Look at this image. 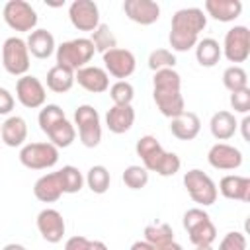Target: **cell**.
I'll list each match as a JSON object with an SVG mask.
<instances>
[{"label":"cell","instance_id":"obj_13","mask_svg":"<svg viewBox=\"0 0 250 250\" xmlns=\"http://www.w3.org/2000/svg\"><path fill=\"white\" fill-rule=\"evenodd\" d=\"M16 98L23 107L37 109V107L45 105L47 92H45V86L41 84L39 78L25 74V76H20L16 82Z\"/></svg>","mask_w":250,"mask_h":250},{"label":"cell","instance_id":"obj_29","mask_svg":"<svg viewBox=\"0 0 250 250\" xmlns=\"http://www.w3.org/2000/svg\"><path fill=\"white\" fill-rule=\"evenodd\" d=\"M74 86V72L55 64L53 68H49L47 72V88L55 94H64Z\"/></svg>","mask_w":250,"mask_h":250},{"label":"cell","instance_id":"obj_19","mask_svg":"<svg viewBox=\"0 0 250 250\" xmlns=\"http://www.w3.org/2000/svg\"><path fill=\"white\" fill-rule=\"evenodd\" d=\"M74 82L82 86L86 92L102 94L109 90V74L100 66H82L74 72Z\"/></svg>","mask_w":250,"mask_h":250},{"label":"cell","instance_id":"obj_41","mask_svg":"<svg viewBox=\"0 0 250 250\" xmlns=\"http://www.w3.org/2000/svg\"><path fill=\"white\" fill-rule=\"evenodd\" d=\"M129 250H184L178 242H170V244H164V246H154V244H148L145 240H137L131 244Z\"/></svg>","mask_w":250,"mask_h":250},{"label":"cell","instance_id":"obj_3","mask_svg":"<svg viewBox=\"0 0 250 250\" xmlns=\"http://www.w3.org/2000/svg\"><path fill=\"white\" fill-rule=\"evenodd\" d=\"M135 150L141 156L143 166L148 172H156L158 176H164V178L174 176L182 166L180 156L176 152H166L162 145L158 143V139L152 135L141 137L135 145Z\"/></svg>","mask_w":250,"mask_h":250},{"label":"cell","instance_id":"obj_44","mask_svg":"<svg viewBox=\"0 0 250 250\" xmlns=\"http://www.w3.org/2000/svg\"><path fill=\"white\" fill-rule=\"evenodd\" d=\"M2 250H27L23 244H18V242H10V244H6Z\"/></svg>","mask_w":250,"mask_h":250},{"label":"cell","instance_id":"obj_43","mask_svg":"<svg viewBox=\"0 0 250 250\" xmlns=\"http://www.w3.org/2000/svg\"><path fill=\"white\" fill-rule=\"evenodd\" d=\"M240 127H242V139L244 141H250V133H248V127H250V117L246 115L242 121H240Z\"/></svg>","mask_w":250,"mask_h":250},{"label":"cell","instance_id":"obj_6","mask_svg":"<svg viewBox=\"0 0 250 250\" xmlns=\"http://www.w3.org/2000/svg\"><path fill=\"white\" fill-rule=\"evenodd\" d=\"M184 229L189 234V242L193 246H211L217 238V229L207 211L201 207H191L184 213Z\"/></svg>","mask_w":250,"mask_h":250},{"label":"cell","instance_id":"obj_7","mask_svg":"<svg viewBox=\"0 0 250 250\" xmlns=\"http://www.w3.org/2000/svg\"><path fill=\"white\" fill-rule=\"evenodd\" d=\"M74 125L78 129L80 143L86 148H96L102 141V123H100V113L88 105L82 104L74 111Z\"/></svg>","mask_w":250,"mask_h":250},{"label":"cell","instance_id":"obj_22","mask_svg":"<svg viewBox=\"0 0 250 250\" xmlns=\"http://www.w3.org/2000/svg\"><path fill=\"white\" fill-rule=\"evenodd\" d=\"M0 137L6 146H23L27 139V123L20 115H10L2 125H0Z\"/></svg>","mask_w":250,"mask_h":250},{"label":"cell","instance_id":"obj_35","mask_svg":"<svg viewBox=\"0 0 250 250\" xmlns=\"http://www.w3.org/2000/svg\"><path fill=\"white\" fill-rule=\"evenodd\" d=\"M123 184L129 188V189H141L148 184V170L145 166H139V164H131L123 170V176H121Z\"/></svg>","mask_w":250,"mask_h":250},{"label":"cell","instance_id":"obj_24","mask_svg":"<svg viewBox=\"0 0 250 250\" xmlns=\"http://www.w3.org/2000/svg\"><path fill=\"white\" fill-rule=\"evenodd\" d=\"M135 123V109L133 105H113L105 113V125L111 133L123 135Z\"/></svg>","mask_w":250,"mask_h":250},{"label":"cell","instance_id":"obj_38","mask_svg":"<svg viewBox=\"0 0 250 250\" xmlns=\"http://www.w3.org/2000/svg\"><path fill=\"white\" fill-rule=\"evenodd\" d=\"M64 250H107L102 240H88L86 236H70L64 244Z\"/></svg>","mask_w":250,"mask_h":250},{"label":"cell","instance_id":"obj_17","mask_svg":"<svg viewBox=\"0 0 250 250\" xmlns=\"http://www.w3.org/2000/svg\"><path fill=\"white\" fill-rule=\"evenodd\" d=\"M207 160L215 170H236L242 166V152L229 143H217L209 148Z\"/></svg>","mask_w":250,"mask_h":250},{"label":"cell","instance_id":"obj_32","mask_svg":"<svg viewBox=\"0 0 250 250\" xmlns=\"http://www.w3.org/2000/svg\"><path fill=\"white\" fill-rule=\"evenodd\" d=\"M90 41H92L94 49H96L98 53H102V55L117 47V37L113 35V31L109 29V25H107V23H100V25L92 31Z\"/></svg>","mask_w":250,"mask_h":250},{"label":"cell","instance_id":"obj_31","mask_svg":"<svg viewBox=\"0 0 250 250\" xmlns=\"http://www.w3.org/2000/svg\"><path fill=\"white\" fill-rule=\"evenodd\" d=\"M145 242L154 246H164L174 242V230L168 223H150L145 227Z\"/></svg>","mask_w":250,"mask_h":250},{"label":"cell","instance_id":"obj_12","mask_svg":"<svg viewBox=\"0 0 250 250\" xmlns=\"http://www.w3.org/2000/svg\"><path fill=\"white\" fill-rule=\"evenodd\" d=\"M229 62H244L250 57V31L246 25H234L225 33L221 47Z\"/></svg>","mask_w":250,"mask_h":250},{"label":"cell","instance_id":"obj_26","mask_svg":"<svg viewBox=\"0 0 250 250\" xmlns=\"http://www.w3.org/2000/svg\"><path fill=\"white\" fill-rule=\"evenodd\" d=\"M205 12L217 21H234L242 12L240 0H205Z\"/></svg>","mask_w":250,"mask_h":250},{"label":"cell","instance_id":"obj_23","mask_svg":"<svg viewBox=\"0 0 250 250\" xmlns=\"http://www.w3.org/2000/svg\"><path fill=\"white\" fill-rule=\"evenodd\" d=\"M201 121L193 111H184L178 117L170 119V131L180 141H193L199 135Z\"/></svg>","mask_w":250,"mask_h":250},{"label":"cell","instance_id":"obj_46","mask_svg":"<svg viewBox=\"0 0 250 250\" xmlns=\"http://www.w3.org/2000/svg\"><path fill=\"white\" fill-rule=\"evenodd\" d=\"M0 125H2V123H0Z\"/></svg>","mask_w":250,"mask_h":250},{"label":"cell","instance_id":"obj_34","mask_svg":"<svg viewBox=\"0 0 250 250\" xmlns=\"http://www.w3.org/2000/svg\"><path fill=\"white\" fill-rule=\"evenodd\" d=\"M61 180H62V191L64 193H78L84 186V176L76 166H62L59 170Z\"/></svg>","mask_w":250,"mask_h":250},{"label":"cell","instance_id":"obj_16","mask_svg":"<svg viewBox=\"0 0 250 250\" xmlns=\"http://www.w3.org/2000/svg\"><path fill=\"white\" fill-rule=\"evenodd\" d=\"M35 223H37V230L43 236V240H47L51 244H57V242L62 240L64 230H66V225H64L62 215L57 209H49L47 207V209L39 211Z\"/></svg>","mask_w":250,"mask_h":250},{"label":"cell","instance_id":"obj_5","mask_svg":"<svg viewBox=\"0 0 250 250\" xmlns=\"http://www.w3.org/2000/svg\"><path fill=\"white\" fill-rule=\"evenodd\" d=\"M96 49L92 45V41L88 37H76L70 41H64L57 47L55 55H57V64L64 66L72 72H76L82 66H88V62L92 61Z\"/></svg>","mask_w":250,"mask_h":250},{"label":"cell","instance_id":"obj_36","mask_svg":"<svg viewBox=\"0 0 250 250\" xmlns=\"http://www.w3.org/2000/svg\"><path fill=\"white\" fill-rule=\"evenodd\" d=\"M109 98H111L113 105H131V102L135 98V88L127 80H117L109 88Z\"/></svg>","mask_w":250,"mask_h":250},{"label":"cell","instance_id":"obj_40","mask_svg":"<svg viewBox=\"0 0 250 250\" xmlns=\"http://www.w3.org/2000/svg\"><path fill=\"white\" fill-rule=\"evenodd\" d=\"M219 250H246V236L238 230L227 232L219 244Z\"/></svg>","mask_w":250,"mask_h":250},{"label":"cell","instance_id":"obj_21","mask_svg":"<svg viewBox=\"0 0 250 250\" xmlns=\"http://www.w3.org/2000/svg\"><path fill=\"white\" fill-rule=\"evenodd\" d=\"M62 193H64V191H62V180H61L59 170L41 176V178L33 184V195H35L39 201H43V203H53V201H57Z\"/></svg>","mask_w":250,"mask_h":250},{"label":"cell","instance_id":"obj_37","mask_svg":"<svg viewBox=\"0 0 250 250\" xmlns=\"http://www.w3.org/2000/svg\"><path fill=\"white\" fill-rule=\"evenodd\" d=\"M176 66V55L168 49H154L148 55V68L158 72L164 68H174Z\"/></svg>","mask_w":250,"mask_h":250},{"label":"cell","instance_id":"obj_20","mask_svg":"<svg viewBox=\"0 0 250 250\" xmlns=\"http://www.w3.org/2000/svg\"><path fill=\"white\" fill-rule=\"evenodd\" d=\"M217 191H221V195L227 197V199L246 203V201H250V178L229 174V176L221 178Z\"/></svg>","mask_w":250,"mask_h":250},{"label":"cell","instance_id":"obj_10","mask_svg":"<svg viewBox=\"0 0 250 250\" xmlns=\"http://www.w3.org/2000/svg\"><path fill=\"white\" fill-rule=\"evenodd\" d=\"M2 16H4V21L8 23L10 29L14 31H33L35 25H37V12L33 10V6L25 0H10L4 4V10H2Z\"/></svg>","mask_w":250,"mask_h":250},{"label":"cell","instance_id":"obj_39","mask_svg":"<svg viewBox=\"0 0 250 250\" xmlns=\"http://www.w3.org/2000/svg\"><path fill=\"white\" fill-rule=\"evenodd\" d=\"M230 105L236 113L246 115L250 111V88L238 90V92H230Z\"/></svg>","mask_w":250,"mask_h":250},{"label":"cell","instance_id":"obj_42","mask_svg":"<svg viewBox=\"0 0 250 250\" xmlns=\"http://www.w3.org/2000/svg\"><path fill=\"white\" fill-rule=\"evenodd\" d=\"M14 96L6 90V88H2L0 86V115H8L12 109H14Z\"/></svg>","mask_w":250,"mask_h":250},{"label":"cell","instance_id":"obj_18","mask_svg":"<svg viewBox=\"0 0 250 250\" xmlns=\"http://www.w3.org/2000/svg\"><path fill=\"white\" fill-rule=\"evenodd\" d=\"M123 12L139 25H152L160 18V6L154 0H125Z\"/></svg>","mask_w":250,"mask_h":250},{"label":"cell","instance_id":"obj_1","mask_svg":"<svg viewBox=\"0 0 250 250\" xmlns=\"http://www.w3.org/2000/svg\"><path fill=\"white\" fill-rule=\"evenodd\" d=\"M207 25V16L201 8H182L172 16L170 23V47L178 53H186L197 45L199 33Z\"/></svg>","mask_w":250,"mask_h":250},{"label":"cell","instance_id":"obj_25","mask_svg":"<svg viewBox=\"0 0 250 250\" xmlns=\"http://www.w3.org/2000/svg\"><path fill=\"white\" fill-rule=\"evenodd\" d=\"M25 45H27V51L37 59H49L57 51L55 37L47 29H33L25 39Z\"/></svg>","mask_w":250,"mask_h":250},{"label":"cell","instance_id":"obj_8","mask_svg":"<svg viewBox=\"0 0 250 250\" xmlns=\"http://www.w3.org/2000/svg\"><path fill=\"white\" fill-rule=\"evenodd\" d=\"M184 186H186L189 197L197 205L209 207V205H213L217 201V195H219L217 186H215V182L203 170H197V168L188 170L184 174Z\"/></svg>","mask_w":250,"mask_h":250},{"label":"cell","instance_id":"obj_11","mask_svg":"<svg viewBox=\"0 0 250 250\" xmlns=\"http://www.w3.org/2000/svg\"><path fill=\"white\" fill-rule=\"evenodd\" d=\"M2 64L12 76H25L29 70V51L21 37H8L2 45Z\"/></svg>","mask_w":250,"mask_h":250},{"label":"cell","instance_id":"obj_27","mask_svg":"<svg viewBox=\"0 0 250 250\" xmlns=\"http://www.w3.org/2000/svg\"><path fill=\"white\" fill-rule=\"evenodd\" d=\"M209 129L217 141H229L234 137V133L238 129V121H236L234 113H230V111H217V113H213V117L209 121Z\"/></svg>","mask_w":250,"mask_h":250},{"label":"cell","instance_id":"obj_45","mask_svg":"<svg viewBox=\"0 0 250 250\" xmlns=\"http://www.w3.org/2000/svg\"><path fill=\"white\" fill-rule=\"evenodd\" d=\"M195 250H213L211 246H195Z\"/></svg>","mask_w":250,"mask_h":250},{"label":"cell","instance_id":"obj_9","mask_svg":"<svg viewBox=\"0 0 250 250\" xmlns=\"http://www.w3.org/2000/svg\"><path fill=\"white\" fill-rule=\"evenodd\" d=\"M20 162L29 170H47L59 162V148L51 143H27L20 150Z\"/></svg>","mask_w":250,"mask_h":250},{"label":"cell","instance_id":"obj_30","mask_svg":"<svg viewBox=\"0 0 250 250\" xmlns=\"http://www.w3.org/2000/svg\"><path fill=\"white\" fill-rule=\"evenodd\" d=\"M84 182L88 184V188L92 189V193L102 195V193H105V191L109 189L111 176H109V170H107L105 166L96 164V166H92V168L88 170V174H86Z\"/></svg>","mask_w":250,"mask_h":250},{"label":"cell","instance_id":"obj_4","mask_svg":"<svg viewBox=\"0 0 250 250\" xmlns=\"http://www.w3.org/2000/svg\"><path fill=\"white\" fill-rule=\"evenodd\" d=\"M39 129L49 137V143L57 148H66L76 139L74 125L64 117V111L57 104H47L39 111Z\"/></svg>","mask_w":250,"mask_h":250},{"label":"cell","instance_id":"obj_14","mask_svg":"<svg viewBox=\"0 0 250 250\" xmlns=\"http://www.w3.org/2000/svg\"><path fill=\"white\" fill-rule=\"evenodd\" d=\"M68 18L70 23L78 31H94L100 25V10L98 4L92 0H74L68 6Z\"/></svg>","mask_w":250,"mask_h":250},{"label":"cell","instance_id":"obj_28","mask_svg":"<svg viewBox=\"0 0 250 250\" xmlns=\"http://www.w3.org/2000/svg\"><path fill=\"white\" fill-rule=\"evenodd\" d=\"M221 57H223V51H221V45H219L217 39L205 37V39L197 41V45H195V59H197V62L201 66H207V68L215 66L221 61Z\"/></svg>","mask_w":250,"mask_h":250},{"label":"cell","instance_id":"obj_33","mask_svg":"<svg viewBox=\"0 0 250 250\" xmlns=\"http://www.w3.org/2000/svg\"><path fill=\"white\" fill-rule=\"evenodd\" d=\"M223 84L229 92H238V90H244L248 88V74L242 66L238 64H232L229 68H225L223 72Z\"/></svg>","mask_w":250,"mask_h":250},{"label":"cell","instance_id":"obj_2","mask_svg":"<svg viewBox=\"0 0 250 250\" xmlns=\"http://www.w3.org/2000/svg\"><path fill=\"white\" fill-rule=\"evenodd\" d=\"M152 98L158 111L172 119L186 111V102L182 96V76L174 68H164L154 72L152 78Z\"/></svg>","mask_w":250,"mask_h":250},{"label":"cell","instance_id":"obj_15","mask_svg":"<svg viewBox=\"0 0 250 250\" xmlns=\"http://www.w3.org/2000/svg\"><path fill=\"white\" fill-rule=\"evenodd\" d=\"M104 70L107 74H111L113 78H127L135 72V66H137V61H135V55L129 51V49H121V47H115L107 53H104Z\"/></svg>","mask_w":250,"mask_h":250}]
</instances>
